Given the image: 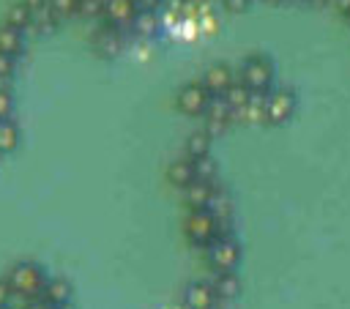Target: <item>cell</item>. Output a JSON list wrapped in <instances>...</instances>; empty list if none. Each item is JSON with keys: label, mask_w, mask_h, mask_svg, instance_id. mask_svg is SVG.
I'll return each instance as SVG.
<instances>
[{"label": "cell", "mask_w": 350, "mask_h": 309, "mask_svg": "<svg viewBox=\"0 0 350 309\" xmlns=\"http://www.w3.org/2000/svg\"><path fill=\"white\" fill-rule=\"evenodd\" d=\"M183 301H186L189 309H213V304L219 298H216L211 282H191L183 290Z\"/></svg>", "instance_id": "cell-10"}, {"label": "cell", "mask_w": 350, "mask_h": 309, "mask_svg": "<svg viewBox=\"0 0 350 309\" xmlns=\"http://www.w3.org/2000/svg\"><path fill=\"white\" fill-rule=\"evenodd\" d=\"M11 112H14V98H11L8 88H5V85H0V120H8V118H11Z\"/></svg>", "instance_id": "cell-22"}, {"label": "cell", "mask_w": 350, "mask_h": 309, "mask_svg": "<svg viewBox=\"0 0 350 309\" xmlns=\"http://www.w3.org/2000/svg\"><path fill=\"white\" fill-rule=\"evenodd\" d=\"M0 309H14V306H11V304H5V306H0Z\"/></svg>", "instance_id": "cell-28"}, {"label": "cell", "mask_w": 350, "mask_h": 309, "mask_svg": "<svg viewBox=\"0 0 350 309\" xmlns=\"http://www.w3.org/2000/svg\"><path fill=\"white\" fill-rule=\"evenodd\" d=\"M167 180L172 183V186H180V189H186V186H191L197 178H194V161L191 159H175L170 167H167Z\"/></svg>", "instance_id": "cell-12"}, {"label": "cell", "mask_w": 350, "mask_h": 309, "mask_svg": "<svg viewBox=\"0 0 350 309\" xmlns=\"http://www.w3.org/2000/svg\"><path fill=\"white\" fill-rule=\"evenodd\" d=\"M139 8H137V0H104V25H112L118 30L123 27H131L134 19H137Z\"/></svg>", "instance_id": "cell-8"}, {"label": "cell", "mask_w": 350, "mask_h": 309, "mask_svg": "<svg viewBox=\"0 0 350 309\" xmlns=\"http://www.w3.org/2000/svg\"><path fill=\"white\" fill-rule=\"evenodd\" d=\"M16 145H19V129H16V123L11 118L8 120H0V156L3 153H11Z\"/></svg>", "instance_id": "cell-19"}, {"label": "cell", "mask_w": 350, "mask_h": 309, "mask_svg": "<svg viewBox=\"0 0 350 309\" xmlns=\"http://www.w3.org/2000/svg\"><path fill=\"white\" fill-rule=\"evenodd\" d=\"M202 118H205L211 134H213V131H221V129H227L232 120H238V118H235V109L230 107V101H227L224 96L211 98V104H208V109H205Z\"/></svg>", "instance_id": "cell-9"}, {"label": "cell", "mask_w": 350, "mask_h": 309, "mask_svg": "<svg viewBox=\"0 0 350 309\" xmlns=\"http://www.w3.org/2000/svg\"><path fill=\"white\" fill-rule=\"evenodd\" d=\"M211 287H213L216 298L232 301V298H235V295L241 293V279L235 276V271H221V273H216V276H213Z\"/></svg>", "instance_id": "cell-15"}, {"label": "cell", "mask_w": 350, "mask_h": 309, "mask_svg": "<svg viewBox=\"0 0 350 309\" xmlns=\"http://www.w3.org/2000/svg\"><path fill=\"white\" fill-rule=\"evenodd\" d=\"M11 295H14V290H11L8 279H5V276H0V306H5V304L11 301Z\"/></svg>", "instance_id": "cell-25"}, {"label": "cell", "mask_w": 350, "mask_h": 309, "mask_svg": "<svg viewBox=\"0 0 350 309\" xmlns=\"http://www.w3.org/2000/svg\"><path fill=\"white\" fill-rule=\"evenodd\" d=\"M22 49H25V33L3 25V27H0V55L16 57Z\"/></svg>", "instance_id": "cell-17"}, {"label": "cell", "mask_w": 350, "mask_h": 309, "mask_svg": "<svg viewBox=\"0 0 350 309\" xmlns=\"http://www.w3.org/2000/svg\"><path fill=\"white\" fill-rule=\"evenodd\" d=\"M5 27H14V30H27L33 27V11L25 5V3H14L8 11H5V19H3Z\"/></svg>", "instance_id": "cell-16"}, {"label": "cell", "mask_w": 350, "mask_h": 309, "mask_svg": "<svg viewBox=\"0 0 350 309\" xmlns=\"http://www.w3.org/2000/svg\"><path fill=\"white\" fill-rule=\"evenodd\" d=\"M205 254H208V265L213 268V273L235 271L238 263H241V243L232 232L230 235H216V241L205 249Z\"/></svg>", "instance_id": "cell-5"}, {"label": "cell", "mask_w": 350, "mask_h": 309, "mask_svg": "<svg viewBox=\"0 0 350 309\" xmlns=\"http://www.w3.org/2000/svg\"><path fill=\"white\" fill-rule=\"evenodd\" d=\"M46 5L57 19H68L79 14V0H46Z\"/></svg>", "instance_id": "cell-21"}, {"label": "cell", "mask_w": 350, "mask_h": 309, "mask_svg": "<svg viewBox=\"0 0 350 309\" xmlns=\"http://www.w3.org/2000/svg\"><path fill=\"white\" fill-rule=\"evenodd\" d=\"M249 3H252V0H221V5H224L230 14H241V11H246Z\"/></svg>", "instance_id": "cell-24"}, {"label": "cell", "mask_w": 350, "mask_h": 309, "mask_svg": "<svg viewBox=\"0 0 350 309\" xmlns=\"http://www.w3.org/2000/svg\"><path fill=\"white\" fill-rule=\"evenodd\" d=\"M183 232H186L191 246L208 249L219 235V224L208 208H200V211H189V216L183 221Z\"/></svg>", "instance_id": "cell-3"}, {"label": "cell", "mask_w": 350, "mask_h": 309, "mask_svg": "<svg viewBox=\"0 0 350 309\" xmlns=\"http://www.w3.org/2000/svg\"><path fill=\"white\" fill-rule=\"evenodd\" d=\"M216 161L211 159V156H202V159H197L194 161V178L197 180H202V183H211V186H216Z\"/></svg>", "instance_id": "cell-20"}, {"label": "cell", "mask_w": 350, "mask_h": 309, "mask_svg": "<svg viewBox=\"0 0 350 309\" xmlns=\"http://www.w3.org/2000/svg\"><path fill=\"white\" fill-rule=\"evenodd\" d=\"M25 309H55V306H52V304H46L44 298H33V301H30Z\"/></svg>", "instance_id": "cell-26"}, {"label": "cell", "mask_w": 350, "mask_h": 309, "mask_svg": "<svg viewBox=\"0 0 350 309\" xmlns=\"http://www.w3.org/2000/svg\"><path fill=\"white\" fill-rule=\"evenodd\" d=\"M41 298L46 304H52L55 309L63 306V304H68L71 301V282L63 279V276H46L44 290H41Z\"/></svg>", "instance_id": "cell-11"}, {"label": "cell", "mask_w": 350, "mask_h": 309, "mask_svg": "<svg viewBox=\"0 0 350 309\" xmlns=\"http://www.w3.org/2000/svg\"><path fill=\"white\" fill-rule=\"evenodd\" d=\"M213 189L211 183H202V180H194L191 186L183 189V202L189 205V211H200V208H208L211 197H213Z\"/></svg>", "instance_id": "cell-13"}, {"label": "cell", "mask_w": 350, "mask_h": 309, "mask_svg": "<svg viewBox=\"0 0 350 309\" xmlns=\"http://www.w3.org/2000/svg\"><path fill=\"white\" fill-rule=\"evenodd\" d=\"M183 150H186V159H191V161H197V159H202V156H211V131H208V129L191 131V134L186 137Z\"/></svg>", "instance_id": "cell-14"}, {"label": "cell", "mask_w": 350, "mask_h": 309, "mask_svg": "<svg viewBox=\"0 0 350 309\" xmlns=\"http://www.w3.org/2000/svg\"><path fill=\"white\" fill-rule=\"evenodd\" d=\"M93 44H96L98 52H104V55H115V52L120 49V30L112 27V25H104V27L93 36Z\"/></svg>", "instance_id": "cell-18"}, {"label": "cell", "mask_w": 350, "mask_h": 309, "mask_svg": "<svg viewBox=\"0 0 350 309\" xmlns=\"http://www.w3.org/2000/svg\"><path fill=\"white\" fill-rule=\"evenodd\" d=\"M200 79H202V85L208 88V93L216 98V96H224V93L238 82V71H235L232 66H227V63H213V66L205 68V74H202Z\"/></svg>", "instance_id": "cell-7"}, {"label": "cell", "mask_w": 350, "mask_h": 309, "mask_svg": "<svg viewBox=\"0 0 350 309\" xmlns=\"http://www.w3.org/2000/svg\"><path fill=\"white\" fill-rule=\"evenodd\" d=\"M14 68H16V60L8 55H0V85H5V79H11Z\"/></svg>", "instance_id": "cell-23"}, {"label": "cell", "mask_w": 350, "mask_h": 309, "mask_svg": "<svg viewBox=\"0 0 350 309\" xmlns=\"http://www.w3.org/2000/svg\"><path fill=\"white\" fill-rule=\"evenodd\" d=\"M295 112V93L287 88H276L265 93V104H262V120L271 126H279L284 120H290Z\"/></svg>", "instance_id": "cell-6"}, {"label": "cell", "mask_w": 350, "mask_h": 309, "mask_svg": "<svg viewBox=\"0 0 350 309\" xmlns=\"http://www.w3.org/2000/svg\"><path fill=\"white\" fill-rule=\"evenodd\" d=\"M19 3H25L30 11H38V8H44V5H46V0H19Z\"/></svg>", "instance_id": "cell-27"}, {"label": "cell", "mask_w": 350, "mask_h": 309, "mask_svg": "<svg viewBox=\"0 0 350 309\" xmlns=\"http://www.w3.org/2000/svg\"><path fill=\"white\" fill-rule=\"evenodd\" d=\"M238 82L243 88H249L252 93H268L271 82H273V63L265 55H249L241 60L238 68Z\"/></svg>", "instance_id": "cell-2"}, {"label": "cell", "mask_w": 350, "mask_h": 309, "mask_svg": "<svg viewBox=\"0 0 350 309\" xmlns=\"http://www.w3.org/2000/svg\"><path fill=\"white\" fill-rule=\"evenodd\" d=\"M211 98H213V96H211L208 88L202 85V79H191V82H186V85L178 88V93H175V107H178V112L186 115V118H202L205 109H208V104H211Z\"/></svg>", "instance_id": "cell-4"}, {"label": "cell", "mask_w": 350, "mask_h": 309, "mask_svg": "<svg viewBox=\"0 0 350 309\" xmlns=\"http://www.w3.org/2000/svg\"><path fill=\"white\" fill-rule=\"evenodd\" d=\"M11 290L16 295H25V298H41V290H44V282H46V273L38 263L33 260H22V263H14L5 273Z\"/></svg>", "instance_id": "cell-1"}]
</instances>
